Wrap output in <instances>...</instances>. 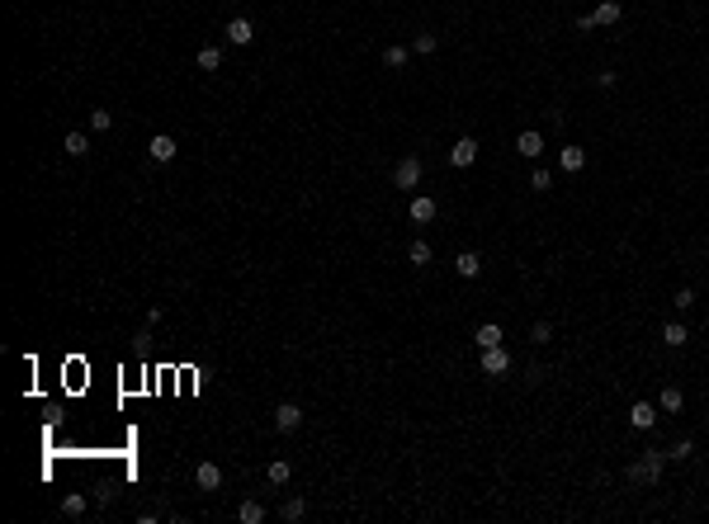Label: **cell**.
<instances>
[{
  "mask_svg": "<svg viewBox=\"0 0 709 524\" xmlns=\"http://www.w3.org/2000/svg\"><path fill=\"white\" fill-rule=\"evenodd\" d=\"M676 307H681V312L695 307V289H676Z\"/></svg>",
  "mask_w": 709,
  "mask_h": 524,
  "instance_id": "obj_31",
  "label": "cell"
},
{
  "mask_svg": "<svg viewBox=\"0 0 709 524\" xmlns=\"http://www.w3.org/2000/svg\"><path fill=\"white\" fill-rule=\"evenodd\" d=\"M454 270L464 274V279H478V274H482V255H478V251H459Z\"/></svg>",
  "mask_w": 709,
  "mask_h": 524,
  "instance_id": "obj_13",
  "label": "cell"
},
{
  "mask_svg": "<svg viewBox=\"0 0 709 524\" xmlns=\"http://www.w3.org/2000/svg\"><path fill=\"white\" fill-rule=\"evenodd\" d=\"M591 20H596V29H610V24H620V20H624V5H620V0H601Z\"/></svg>",
  "mask_w": 709,
  "mask_h": 524,
  "instance_id": "obj_7",
  "label": "cell"
},
{
  "mask_svg": "<svg viewBox=\"0 0 709 524\" xmlns=\"http://www.w3.org/2000/svg\"><path fill=\"white\" fill-rule=\"evenodd\" d=\"M407 213H412V222H421V227H426V222H435V213H440V208H435V198L416 194L412 203H407Z\"/></svg>",
  "mask_w": 709,
  "mask_h": 524,
  "instance_id": "obj_9",
  "label": "cell"
},
{
  "mask_svg": "<svg viewBox=\"0 0 709 524\" xmlns=\"http://www.w3.org/2000/svg\"><path fill=\"white\" fill-rule=\"evenodd\" d=\"M657 407L667 411V416H676V411L686 407V397H681V392H676V388H662V397H657Z\"/></svg>",
  "mask_w": 709,
  "mask_h": 524,
  "instance_id": "obj_19",
  "label": "cell"
},
{
  "mask_svg": "<svg viewBox=\"0 0 709 524\" xmlns=\"http://www.w3.org/2000/svg\"><path fill=\"white\" fill-rule=\"evenodd\" d=\"M549 335H553V326H549V321H534V330H530V340H534V345H544Z\"/></svg>",
  "mask_w": 709,
  "mask_h": 524,
  "instance_id": "obj_29",
  "label": "cell"
},
{
  "mask_svg": "<svg viewBox=\"0 0 709 524\" xmlns=\"http://www.w3.org/2000/svg\"><path fill=\"white\" fill-rule=\"evenodd\" d=\"M549 184H553L549 170H534V175H530V189H549Z\"/></svg>",
  "mask_w": 709,
  "mask_h": 524,
  "instance_id": "obj_30",
  "label": "cell"
},
{
  "mask_svg": "<svg viewBox=\"0 0 709 524\" xmlns=\"http://www.w3.org/2000/svg\"><path fill=\"white\" fill-rule=\"evenodd\" d=\"M690 453H695V439H676V444L667 449V458H676V463H681V458H690Z\"/></svg>",
  "mask_w": 709,
  "mask_h": 524,
  "instance_id": "obj_26",
  "label": "cell"
},
{
  "mask_svg": "<svg viewBox=\"0 0 709 524\" xmlns=\"http://www.w3.org/2000/svg\"><path fill=\"white\" fill-rule=\"evenodd\" d=\"M85 152H90L85 133H66V156H85Z\"/></svg>",
  "mask_w": 709,
  "mask_h": 524,
  "instance_id": "obj_24",
  "label": "cell"
},
{
  "mask_svg": "<svg viewBox=\"0 0 709 524\" xmlns=\"http://www.w3.org/2000/svg\"><path fill=\"white\" fill-rule=\"evenodd\" d=\"M217 66H222V48H217V43L199 48V71H217Z\"/></svg>",
  "mask_w": 709,
  "mask_h": 524,
  "instance_id": "obj_15",
  "label": "cell"
},
{
  "mask_svg": "<svg viewBox=\"0 0 709 524\" xmlns=\"http://www.w3.org/2000/svg\"><path fill=\"white\" fill-rule=\"evenodd\" d=\"M303 515H308V501H303V496H294V501H284V520H289V524H298Z\"/></svg>",
  "mask_w": 709,
  "mask_h": 524,
  "instance_id": "obj_22",
  "label": "cell"
},
{
  "mask_svg": "<svg viewBox=\"0 0 709 524\" xmlns=\"http://www.w3.org/2000/svg\"><path fill=\"white\" fill-rule=\"evenodd\" d=\"M265 477H270V482H275V486H284V482H289V477H294V463H289V458H275V463L265 467Z\"/></svg>",
  "mask_w": 709,
  "mask_h": 524,
  "instance_id": "obj_17",
  "label": "cell"
},
{
  "mask_svg": "<svg viewBox=\"0 0 709 524\" xmlns=\"http://www.w3.org/2000/svg\"><path fill=\"white\" fill-rule=\"evenodd\" d=\"M90 128H95V133H109V128H114V114L95 109V114H90Z\"/></svg>",
  "mask_w": 709,
  "mask_h": 524,
  "instance_id": "obj_27",
  "label": "cell"
},
{
  "mask_svg": "<svg viewBox=\"0 0 709 524\" xmlns=\"http://www.w3.org/2000/svg\"><path fill=\"white\" fill-rule=\"evenodd\" d=\"M227 43H232V48H251V43H256V24H251V20H232V24H227Z\"/></svg>",
  "mask_w": 709,
  "mask_h": 524,
  "instance_id": "obj_6",
  "label": "cell"
},
{
  "mask_svg": "<svg viewBox=\"0 0 709 524\" xmlns=\"http://www.w3.org/2000/svg\"><path fill=\"white\" fill-rule=\"evenodd\" d=\"M515 152H520V156H525V161H534V156H539V152H544V137H539V133H534V128H525V133H520V137H515Z\"/></svg>",
  "mask_w": 709,
  "mask_h": 524,
  "instance_id": "obj_12",
  "label": "cell"
},
{
  "mask_svg": "<svg viewBox=\"0 0 709 524\" xmlns=\"http://www.w3.org/2000/svg\"><path fill=\"white\" fill-rule=\"evenodd\" d=\"M194 482H199V491H217V486H222V467H217V463H199L194 467Z\"/></svg>",
  "mask_w": 709,
  "mask_h": 524,
  "instance_id": "obj_11",
  "label": "cell"
},
{
  "mask_svg": "<svg viewBox=\"0 0 709 524\" xmlns=\"http://www.w3.org/2000/svg\"><path fill=\"white\" fill-rule=\"evenodd\" d=\"M407 260H412L416 270H421V265H431V246H426V241H412V251H407Z\"/></svg>",
  "mask_w": 709,
  "mask_h": 524,
  "instance_id": "obj_23",
  "label": "cell"
},
{
  "mask_svg": "<svg viewBox=\"0 0 709 524\" xmlns=\"http://www.w3.org/2000/svg\"><path fill=\"white\" fill-rule=\"evenodd\" d=\"M492 345H501V326L487 321V326H478V349H492Z\"/></svg>",
  "mask_w": 709,
  "mask_h": 524,
  "instance_id": "obj_21",
  "label": "cell"
},
{
  "mask_svg": "<svg viewBox=\"0 0 709 524\" xmlns=\"http://www.w3.org/2000/svg\"><path fill=\"white\" fill-rule=\"evenodd\" d=\"M412 48H416V52H435V48H440V38H435V34H416Z\"/></svg>",
  "mask_w": 709,
  "mask_h": 524,
  "instance_id": "obj_28",
  "label": "cell"
},
{
  "mask_svg": "<svg viewBox=\"0 0 709 524\" xmlns=\"http://www.w3.org/2000/svg\"><path fill=\"white\" fill-rule=\"evenodd\" d=\"M298 425H303V411H298L294 402H279V407H275V430H279V435H294Z\"/></svg>",
  "mask_w": 709,
  "mask_h": 524,
  "instance_id": "obj_4",
  "label": "cell"
},
{
  "mask_svg": "<svg viewBox=\"0 0 709 524\" xmlns=\"http://www.w3.org/2000/svg\"><path fill=\"white\" fill-rule=\"evenodd\" d=\"M629 425H633V430H652V425H657V407H652V402H633Z\"/></svg>",
  "mask_w": 709,
  "mask_h": 524,
  "instance_id": "obj_10",
  "label": "cell"
},
{
  "mask_svg": "<svg viewBox=\"0 0 709 524\" xmlns=\"http://www.w3.org/2000/svg\"><path fill=\"white\" fill-rule=\"evenodd\" d=\"M62 515H66V520H80V515H85V496H80V491H66V496H62Z\"/></svg>",
  "mask_w": 709,
  "mask_h": 524,
  "instance_id": "obj_16",
  "label": "cell"
},
{
  "mask_svg": "<svg viewBox=\"0 0 709 524\" xmlns=\"http://www.w3.org/2000/svg\"><path fill=\"white\" fill-rule=\"evenodd\" d=\"M662 340H667L671 349H681V345H686V340H690V330L681 326V321H667V326H662Z\"/></svg>",
  "mask_w": 709,
  "mask_h": 524,
  "instance_id": "obj_18",
  "label": "cell"
},
{
  "mask_svg": "<svg viewBox=\"0 0 709 524\" xmlns=\"http://www.w3.org/2000/svg\"><path fill=\"white\" fill-rule=\"evenodd\" d=\"M236 520H241V524H260V520H265V505H260V501H241Z\"/></svg>",
  "mask_w": 709,
  "mask_h": 524,
  "instance_id": "obj_20",
  "label": "cell"
},
{
  "mask_svg": "<svg viewBox=\"0 0 709 524\" xmlns=\"http://www.w3.org/2000/svg\"><path fill=\"white\" fill-rule=\"evenodd\" d=\"M393 184L397 189H416V184H421V161H416V156H402V161L393 166Z\"/></svg>",
  "mask_w": 709,
  "mask_h": 524,
  "instance_id": "obj_2",
  "label": "cell"
},
{
  "mask_svg": "<svg viewBox=\"0 0 709 524\" xmlns=\"http://www.w3.org/2000/svg\"><path fill=\"white\" fill-rule=\"evenodd\" d=\"M482 373H487V378H501V373H511V354H506L501 345L482 349Z\"/></svg>",
  "mask_w": 709,
  "mask_h": 524,
  "instance_id": "obj_3",
  "label": "cell"
},
{
  "mask_svg": "<svg viewBox=\"0 0 709 524\" xmlns=\"http://www.w3.org/2000/svg\"><path fill=\"white\" fill-rule=\"evenodd\" d=\"M662 467H667V449H648V453L629 467V482L633 486H657L662 482Z\"/></svg>",
  "mask_w": 709,
  "mask_h": 524,
  "instance_id": "obj_1",
  "label": "cell"
},
{
  "mask_svg": "<svg viewBox=\"0 0 709 524\" xmlns=\"http://www.w3.org/2000/svg\"><path fill=\"white\" fill-rule=\"evenodd\" d=\"M176 152H180V147H176V137H171V133H157L152 142H147V156H152V161H161V166H166V161H176Z\"/></svg>",
  "mask_w": 709,
  "mask_h": 524,
  "instance_id": "obj_5",
  "label": "cell"
},
{
  "mask_svg": "<svg viewBox=\"0 0 709 524\" xmlns=\"http://www.w3.org/2000/svg\"><path fill=\"white\" fill-rule=\"evenodd\" d=\"M383 61H388V66H407V48H402V43L383 48Z\"/></svg>",
  "mask_w": 709,
  "mask_h": 524,
  "instance_id": "obj_25",
  "label": "cell"
},
{
  "mask_svg": "<svg viewBox=\"0 0 709 524\" xmlns=\"http://www.w3.org/2000/svg\"><path fill=\"white\" fill-rule=\"evenodd\" d=\"M450 161L459 166V170H464V166H473V161H478V142H473V137H459V142L450 147Z\"/></svg>",
  "mask_w": 709,
  "mask_h": 524,
  "instance_id": "obj_8",
  "label": "cell"
},
{
  "mask_svg": "<svg viewBox=\"0 0 709 524\" xmlns=\"http://www.w3.org/2000/svg\"><path fill=\"white\" fill-rule=\"evenodd\" d=\"M558 166H563L568 175H577L582 166H587V152H582V147H563V152H558Z\"/></svg>",
  "mask_w": 709,
  "mask_h": 524,
  "instance_id": "obj_14",
  "label": "cell"
}]
</instances>
